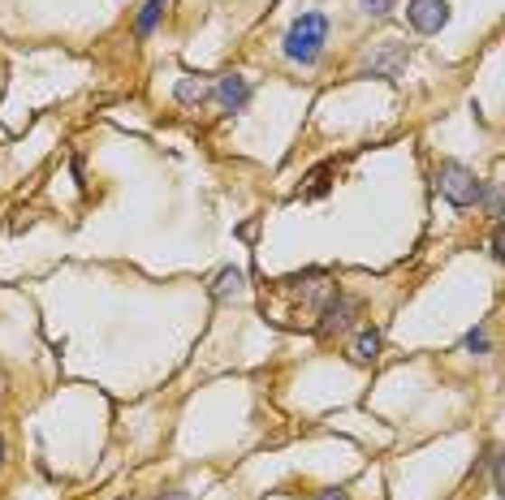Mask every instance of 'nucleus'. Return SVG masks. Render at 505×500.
Masks as SVG:
<instances>
[{
    "label": "nucleus",
    "instance_id": "obj_14",
    "mask_svg": "<svg viewBox=\"0 0 505 500\" xmlns=\"http://www.w3.org/2000/svg\"><path fill=\"white\" fill-rule=\"evenodd\" d=\"M488 466H492V492H501V453L488 449Z\"/></svg>",
    "mask_w": 505,
    "mask_h": 500
},
{
    "label": "nucleus",
    "instance_id": "obj_11",
    "mask_svg": "<svg viewBox=\"0 0 505 500\" xmlns=\"http://www.w3.org/2000/svg\"><path fill=\"white\" fill-rule=\"evenodd\" d=\"M329 177H332V164H320V169L307 177L311 186H303V199H324V194H329V186H332Z\"/></svg>",
    "mask_w": 505,
    "mask_h": 500
},
{
    "label": "nucleus",
    "instance_id": "obj_3",
    "mask_svg": "<svg viewBox=\"0 0 505 500\" xmlns=\"http://www.w3.org/2000/svg\"><path fill=\"white\" fill-rule=\"evenodd\" d=\"M359 319V298H350V293H329L324 298V307H320V324H315V337L320 341H332L337 332H346L350 324Z\"/></svg>",
    "mask_w": 505,
    "mask_h": 500
},
{
    "label": "nucleus",
    "instance_id": "obj_16",
    "mask_svg": "<svg viewBox=\"0 0 505 500\" xmlns=\"http://www.w3.org/2000/svg\"><path fill=\"white\" fill-rule=\"evenodd\" d=\"M164 500H191V496H186V492H169V496H164Z\"/></svg>",
    "mask_w": 505,
    "mask_h": 500
},
{
    "label": "nucleus",
    "instance_id": "obj_17",
    "mask_svg": "<svg viewBox=\"0 0 505 500\" xmlns=\"http://www.w3.org/2000/svg\"><path fill=\"white\" fill-rule=\"evenodd\" d=\"M5 453H9V449H5V436H0V466H5Z\"/></svg>",
    "mask_w": 505,
    "mask_h": 500
},
{
    "label": "nucleus",
    "instance_id": "obj_6",
    "mask_svg": "<svg viewBox=\"0 0 505 500\" xmlns=\"http://www.w3.org/2000/svg\"><path fill=\"white\" fill-rule=\"evenodd\" d=\"M407 60H410V48H407V43H385L380 52H371L368 69H371V74H380V78H397Z\"/></svg>",
    "mask_w": 505,
    "mask_h": 500
},
{
    "label": "nucleus",
    "instance_id": "obj_15",
    "mask_svg": "<svg viewBox=\"0 0 505 500\" xmlns=\"http://www.w3.org/2000/svg\"><path fill=\"white\" fill-rule=\"evenodd\" d=\"M315 500H350V496H346V492H337V487H332V492H320Z\"/></svg>",
    "mask_w": 505,
    "mask_h": 500
},
{
    "label": "nucleus",
    "instance_id": "obj_7",
    "mask_svg": "<svg viewBox=\"0 0 505 500\" xmlns=\"http://www.w3.org/2000/svg\"><path fill=\"white\" fill-rule=\"evenodd\" d=\"M247 293V272L242 268H220L212 281V298L216 302H225V298H242Z\"/></svg>",
    "mask_w": 505,
    "mask_h": 500
},
{
    "label": "nucleus",
    "instance_id": "obj_12",
    "mask_svg": "<svg viewBox=\"0 0 505 500\" xmlns=\"http://www.w3.org/2000/svg\"><path fill=\"white\" fill-rule=\"evenodd\" d=\"M466 354H488V328H471L466 332V341H463Z\"/></svg>",
    "mask_w": 505,
    "mask_h": 500
},
{
    "label": "nucleus",
    "instance_id": "obj_2",
    "mask_svg": "<svg viewBox=\"0 0 505 500\" xmlns=\"http://www.w3.org/2000/svg\"><path fill=\"white\" fill-rule=\"evenodd\" d=\"M436 186H441V194H445L454 208H475L480 203V190H484V181L471 173L466 164H458V160H445L436 169Z\"/></svg>",
    "mask_w": 505,
    "mask_h": 500
},
{
    "label": "nucleus",
    "instance_id": "obj_5",
    "mask_svg": "<svg viewBox=\"0 0 505 500\" xmlns=\"http://www.w3.org/2000/svg\"><path fill=\"white\" fill-rule=\"evenodd\" d=\"M216 104H220L225 113H242V108L251 104V82L242 74H225L216 82Z\"/></svg>",
    "mask_w": 505,
    "mask_h": 500
},
{
    "label": "nucleus",
    "instance_id": "obj_1",
    "mask_svg": "<svg viewBox=\"0 0 505 500\" xmlns=\"http://www.w3.org/2000/svg\"><path fill=\"white\" fill-rule=\"evenodd\" d=\"M324 43H329V18L311 9V14L290 22V31L281 39V52L290 60H298V65H315L324 57Z\"/></svg>",
    "mask_w": 505,
    "mask_h": 500
},
{
    "label": "nucleus",
    "instance_id": "obj_10",
    "mask_svg": "<svg viewBox=\"0 0 505 500\" xmlns=\"http://www.w3.org/2000/svg\"><path fill=\"white\" fill-rule=\"evenodd\" d=\"M164 5H169V0H143V9H138V18H135L138 39H147L155 31V22L164 18Z\"/></svg>",
    "mask_w": 505,
    "mask_h": 500
},
{
    "label": "nucleus",
    "instance_id": "obj_8",
    "mask_svg": "<svg viewBox=\"0 0 505 500\" xmlns=\"http://www.w3.org/2000/svg\"><path fill=\"white\" fill-rule=\"evenodd\" d=\"M376 358H380V332H376V328H363V332L350 341V363L371 366Z\"/></svg>",
    "mask_w": 505,
    "mask_h": 500
},
{
    "label": "nucleus",
    "instance_id": "obj_13",
    "mask_svg": "<svg viewBox=\"0 0 505 500\" xmlns=\"http://www.w3.org/2000/svg\"><path fill=\"white\" fill-rule=\"evenodd\" d=\"M359 9H363L368 18H385L388 9H393V0H359Z\"/></svg>",
    "mask_w": 505,
    "mask_h": 500
},
{
    "label": "nucleus",
    "instance_id": "obj_4",
    "mask_svg": "<svg viewBox=\"0 0 505 500\" xmlns=\"http://www.w3.org/2000/svg\"><path fill=\"white\" fill-rule=\"evenodd\" d=\"M407 22L419 35H441L449 26V0H410Z\"/></svg>",
    "mask_w": 505,
    "mask_h": 500
},
{
    "label": "nucleus",
    "instance_id": "obj_9",
    "mask_svg": "<svg viewBox=\"0 0 505 500\" xmlns=\"http://www.w3.org/2000/svg\"><path fill=\"white\" fill-rule=\"evenodd\" d=\"M173 99L191 108V104H203V99H212V87H208L203 78H182V82H177V91H173Z\"/></svg>",
    "mask_w": 505,
    "mask_h": 500
}]
</instances>
